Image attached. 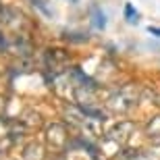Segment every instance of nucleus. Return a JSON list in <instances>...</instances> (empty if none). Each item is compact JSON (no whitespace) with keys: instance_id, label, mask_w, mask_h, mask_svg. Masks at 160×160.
<instances>
[{"instance_id":"nucleus-11","label":"nucleus","mask_w":160,"mask_h":160,"mask_svg":"<svg viewBox=\"0 0 160 160\" xmlns=\"http://www.w3.org/2000/svg\"><path fill=\"white\" fill-rule=\"evenodd\" d=\"M148 33H150V36L160 38V27H152V25H150V27H148Z\"/></svg>"},{"instance_id":"nucleus-10","label":"nucleus","mask_w":160,"mask_h":160,"mask_svg":"<svg viewBox=\"0 0 160 160\" xmlns=\"http://www.w3.org/2000/svg\"><path fill=\"white\" fill-rule=\"evenodd\" d=\"M29 2H31L33 6H38V8H40L44 15H50V11H48V6H46V2H44V0H29Z\"/></svg>"},{"instance_id":"nucleus-8","label":"nucleus","mask_w":160,"mask_h":160,"mask_svg":"<svg viewBox=\"0 0 160 160\" xmlns=\"http://www.w3.org/2000/svg\"><path fill=\"white\" fill-rule=\"evenodd\" d=\"M146 131H148V135L154 139V137L160 135V117H154V119H150L148 127H146Z\"/></svg>"},{"instance_id":"nucleus-12","label":"nucleus","mask_w":160,"mask_h":160,"mask_svg":"<svg viewBox=\"0 0 160 160\" xmlns=\"http://www.w3.org/2000/svg\"><path fill=\"white\" fill-rule=\"evenodd\" d=\"M154 143H156V146H160V135H158V137H154Z\"/></svg>"},{"instance_id":"nucleus-9","label":"nucleus","mask_w":160,"mask_h":160,"mask_svg":"<svg viewBox=\"0 0 160 160\" xmlns=\"http://www.w3.org/2000/svg\"><path fill=\"white\" fill-rule=\"evenodd\" d=\"M133 160H160V156L152 154V152H137L133 156Z\"/></svg>"},{"instance_id":"nucleus-2","label":"nucleus","mask_w":160,"mask_h":160,"mask_svg":"<svg viewBox=\"0 0 160 160\" xmlns=\"http://www.w3.org/2000/svg\"><path fill=\"white\" fill-rule=\"evenodd\" d=\"M44 67L48 73H52V77H58L69 71V54L60 48H48L44 52Z\"/></svg>"},{"instance_id":"nucleus-4","label":"nucleus","mask_w":160,"mask_h":160,"mask_svg":"<svg viewBox=\"0 0 160 160\" xmlns=\"http://www.w3.org/2000/svg\"><path fill=\"white\" fill-rule=\"evenodd\" d=\"M46 139L54 150H60L69 142V131H67V127L62 123H52V125H48V129H46Z\"/></svg>"},{"instance_id":"nucleus-7","label":"nucleus","mask_w":160,"mask_h":160,"mask_svg":"<svg viewBox=\"0 0 160 160\" xmlns=\"http://www.w3.org/2000/svg\"><path fill=\"white\" fill-rule=\"evenodd\" d=\"M123 17L127 19V23L135 25L137 21H139V11H137V8L131 4V2H127V4L123 6Z\"/></svg>"},{"instance_id":"nucleus-1","label":"nucleus","mask_w":160,"mask_h":160,"mask_svg":"<svg viewBox=\"0 0 160 160\" xmlns=\"http://www.w3.org/2000/svg\"><path fill=\"white\" fill-rule=\"evenodd\" d=\"M137 100H139V88L133 85V83H127L123 88L114 89L106 98V108L114 114H125L135 106Z\"/></svg>"},{"instance_id":"nucleus-3","label":"nucleus","mask_w":160,"mask_h":160,"mask_svg":"<svg viewBox=\"0 0 160 160\" xmlns=\"http://www.w3.org/2000/svg\"><path fill=\"white\" fill-rule=\"evenodd\" d=\"M133 131H135V125L131 123V121H119V123H114L112 127L106 131V137H108V142L123 146V143H127L131 139Z\"/></svg>"},{"instance_id":"nucleus-5","label":"nucleus","mask_w":160,"mask_h":160,"mask_svg":"<svg viewBox=\"0 0 160 160\" xmlns=\"http://www.w3.org/2000/svg\"><path fill=\"white\" fill-rule=\"evenodd\" d=\"M46 152H44V146L38 142H31L23 148V160H44Z\"/></svg>"},{"instance_id":"nucleus-6","label":"nucleus","mask_w":160,"mask_h":160,"mask_svg":"<svg viewBox=\"0 0 160 160\" xmlns=\"http://www.w3.org/2000/svg\"><path fill=\"white\" fill-rule=\"evenodd\" d=\"M89 12H92V25H94L96 29H106V15H104V11H102L98 4H94L92 8H89Z\"/></svg>"}]
</instances>
